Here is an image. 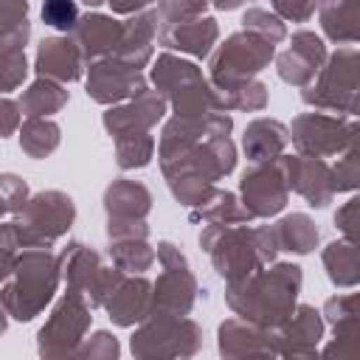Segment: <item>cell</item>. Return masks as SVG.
Listing matches in <instances>:
<instances>
[{
  "label": "cell",
  "instance_id": "cell-1",
  "mask_svg": "<svg viewBox=\"0 0 360 360\" xmlns=\"http://www.w3.org/2000/svg\"><path fill=\"white\" fill-rule=\"evenodd\" d=\"M304 270L292 262H273L242 281L225 284L228 309L262 329H278L298 307Z\"/></svg>",
  "mask_w": 360,
  "mask_h": 360
},
{
  "label": "cell",
  "instance_id": "cell-2",
  "mask_svg": "<svg viewBox=\"0 0 360 360\" xmlns=\"http://www.w3.org/2000/svg\"><path fill=\"white\" fill-rule=\"evenodd\" d=\"M197 242L225 284L248 278L278 256L273 225H205Z\"/></svg>",
  "mask_w": 360,
  "mask_h": 360
},
{
  "label": "cell",
  "instance_id": "cell-3",
  "mask_svg": "<svg viewBox=\"0 0 360 360\" xmlns=\"http://www.w3.org/2000/svg\"><path fill=\"white\" fill-rule=\"evenodd\" d=\"M59 259L51 250L22 248L11 276L0 284V307L8 318L28 323L45 312L59 290Z\"/></svg>",
  "mask_w": 360,
  "mask_h": 360
},
{
  "label": "cell",
  "instance_id": "cell-4",
  "mask_svg": "<svg viewBox=\"0 0 360 360\" xmlns=\"http://www.w3.org/2000/svg\"><path fill=\"white\" fill-rule=\"evenodd\" d=\"M360 53L357 48H338L326 56L323 68L301 90V101L312 112H335L340 118H357V93H360Z\"/></svg>",
  "mask_w": 360,
  "mask_h": 360
},
{
  "label": "cell",
  "instance_id": "cell-5",
  "mask_svg": "<svg viewBox=\"0 0 360 360\" xmlns=\"http://www.w3.org/2000/svg\"><path fill=\"white\" fill-rule=\"evenodd\" d=\"M202 349V329L188 315L149 312L129 338L135 360H191Z\"/></svg>",
  "mask_w": 360,
  "mask_h": 360
},
{
  "label": "cell",
  "instance_id": "cell-6",
  "mask_svg": "<svg viewBox=\"0 0 360 360\" xmlns=\"http://www.w3.org/2000/svg\"><path fill=\"white\" fill-rule=\"evenodd\" d=\"M17 228L20 248L51 250L76 222V202L68 191L45 188L25 200V205L11 217Z\"/></svg>",
  "mask_w": 360,
  "mask_h": 360
},
{
  "label": "cell",
  "instance_id": "cell-7",
  "mask_svg": "<svg viewBox=\"0 0 360 360\" xmlns=\"http://www.w3.org/2000/svg\"><path fill=\"white\" fill-rule=\"evenodd\" d=\"M273 59H276V45L239 28L211 51L205 79L211 87H231L239 82H250L264 68H270Z\"/></svg>",
  "mask_w": 360,
  "mask_h": 360
},
{
  "label": "cell",
  "instance_id": "cell-8",
  "mask_svg": "<svg viewBox=\"0 0 360 360\" xmlns=\"http://www.w3.org/2000/svg\"><path fill=\"white\" fill-rule=\"evenodd\" d=\"M93 309L87 301L70 290H65L45 323L37 332V354L39 360H76V352L90 329Z\"/></svg>",
  "mask_w": 360,
  "mask_h": 360
},
{
  "label": "cell",
  "instance_id": "cell-9",
  "mask_svg": "<svg viewBox=\"0 0 360 360\" xmlns=\"http://www.w3.org/2000/svg\"><path fill=\"white\" fill-rule=\"evenodd\" d=\"M158 163L163 172V180L191 177L217 186V180L228 177L236 169V143L228 138H208L191 146L158 152Z\"/></svg>",
  "mask_w": 360,
  "mask_h": 360
},
{
  "label": "cell",
  "instance_id": "cell-10",
  "mask_svg": "<svg viewBox=\"0 0 360 360\" xmlns=\"http://www.w3.org/2000/svg\"><path fill=\"white\" fill-rule=\"evenodd\" d=\"M155 262L160 264V276L158 281H152V312L186 318L194 309V301L200 292L197 276L186 253L174 242L163 239L155 248Z\"/></svg>",
  "mask_w": 360,
  "mask_h": 360
},
{
  "label": "cell",
  "instance_id": "cell-11",
  "mask_svg": "<svg viewBox=\"0 0 360 360\" xmlns=\"http://www.w3.org/2000/svg\"><path fill=\"white\" fill-rule=\"evenodd\" d=\"M290 143L295 146V155L304 158H335L346 149L357 146L360 124L357 118H340L326 112H301L287 127Z\"/></svg>",
  "mask_w": 360,
  "mask_h": 360
},
{
  "label": "cell",
  "instance_id": "cell-12",
  "mask_svg": "<svg viewBox=\"0 0 360 360\" xmlns=\"http://www.w3.org/2000/svg\"><path fill=\"white\" fill-rule=\"evenodd\" d=\"M59 276L65 281V287L76 295H82L87 301L90 309L104 307L110 290L118 284V278L124 276L115 267H107L101 262V253L93 250L84 242H68L59 253Z\"/></svg>",
  "mask_w": 360,
  "mask_h": 360
},
{
  "label": "cell",
  "instance_id": "cell-13",
  "mask_svg": "<svg viewBox=\"0 0 360 360\" xmlns=\"http://www.w3.org/2000/svg\"><path fill=\"white\" fill-rule=\"evenodd\" d=\"M239 202L253 219H270L284 211L290 188L278 158L267 163H250L239 177Z\"/></svg>",
  "mask_w": 360,
  "mask_h": 360
},
{
  "label": "cell",
  "instance_id": "cell-14",
  "mask_svg": "<svg viewBox=\"0 0 360 360\" xmlns=\"http://www.w3.org/2000/svg\"><path fill=\"white\" fill-rule=\"evenodd\" d=\"M146 76L143 70H135L124 62H118L115 56L98 59L93 65H87V76H84V90L87 98L104 107H115L124 104L129 98H135L141 90H146Z\"/></svg>",
  "mask_w": 360,
  "mask_h": 360
},
{
  "label": "cell",
  "instance_id": "cell-15",
  "mask_svg": "<svg viewBox=\"0 0 360 360\" xmlns=\"http://www.w3.org/2000/svg\"><path fill=\"white\" fill-rule=\"evenodd\" d=\"M326 56H329L326 42L315 31L298 28V31H292L290 45L281 53H276L273 62H276V73H278L281 82L304 90L307 84H312V79L323 68Z\"/></svg>",
  "mask_w": 360,
  "mask_h": 360
},
{
  "label": "cell",
  "instance_id": "cell-16",
  "mask_svg": "<svg viewBox=\"0 0 360 360\" xmlns=\"http://www.w3.org/2000/svg\"><path fill=\"white\" fill-rule=\"evenodd\" d=\"M169 104L160 93H155L152 87L141 90L135 98L107 107L101 112V124L107 129V135L115 141L121 135H132V132H149L152 127H158V121L166 115Z\"/></svg>",
  "mask_w": 360,
  "mask_h": 360
},
{
  "label": "cell",
  "instance_id": "cell-17",
  "mask_svg": "<svg viewBox=\"0 0 360 360\" xmlns=\"http://www.w3.org/2000/svg\"><path fill=\"white\" fill-rule=\"evenodd\" d=\"M287 188L307 200L312 208H326L335 200L332 188V169L321 158H304V155H281L278 158Z\"/></svg>",
  "mask_w": 360,
  "mask_h": 360
},
{
  "label": "cell",
  "instance_id": "cell-18",
  "mask_svg": "<svg viewBox=\"0 0 360 360\" xmlns=\"http://www.w3.org/2000/svg\"><path fill=\"white\" fill-rule=\"evenodd\" d=\"M158 42L166 48V53L208 59L219 42V22L211 14H205L177 25H158Z\"/></svg>",
  "mask_w": 360,
  "mask_h": 360
},
{
  "label": "cell",
  "instance_id": "cell-19",
  "mask_svg": "<svg viewBox=\"0 0 360 360\" xmlns=\"http://www.w3.org/2000/svg\"><path fill=\"white\" fill-rule=\"evenodd\" d=\"M118 37H121V20L112 17V14H104L98 8L84 11L79 17L76 28L70 31V39L79 48L84 68L93 65V62H98V59L112 56L115 53V45H118Z\"/></svg>",
  "mask_w": 360,
  "mask_h": 360
},
{
  "label": "cell",
  "instance_id": "cell-20",
  "mask_svg": "<svg viewBox=\"0 0 360 360\" xmlns=\"http://www.w3.org/2000/svg\"><path fill=\"white\" fill-rule=\"evenodd\" d=\"M158 25H160V20H158L155 6H146L141 14L121 20V37H118L112 56L135 70H143L155 56Z\"/></svg>",
  "mask_w": 360,
  "mask_h": 360
},
{
  "label": "cell",
  "instance_id": "cell-21",
  "mask_svg": "<svg viewBox=\"0 0 360 360\" xmlns=\"http://www.w3.org/2000/svg\"><path fill=\"white\" fill-rule=\"evenodd\" d=\"M104 309L110 321L121 329L138 326L152 312V281L146 276H121L118 284L110 290Z\"/></svg>",
  "mask_w": 360,
  "mask_h": 360
},
{
  "label": "cell",
  "instance_id": "cell-22",
  "mask_svg": "<svg viewBox=\"0 0 360 360\" xmlns=\"http://www.w3.org/2000/svg\"><path fill=\"white\" fill-rule=\"evenodd\" d=\"M34 73H37V79H51L56 84H70V82H79L84 76V62H82L79 48L73 45V39L56 34V37H45L37 45Z\"/></svg>",
  "mask_w": 360,
  "mask_h": 360
},
{
  "label": "cell",
  "instance_id": "cell-23",
  "mask_svg": "<svg viewBox=\"0 0 360 360\" xmlns=\"http://www.w3.org/2000/svg\"><path fill=\"white\" fill-rule=\"evenodd\" d=\"M231 132H233V118L228 112H211L202 118H174L172 115V118H166L155 149L169 152V149L208 141V138H228Z\"/></svg>",
  "mask_w": 360,
  "mask_h": 360
},
{
  "label": "cell",
  "instance_id": "cell-24",
  "mask_svg": "<svg viewBox=\"0 0 360 360\" xmlns=\"http://www.w3.org/2000/svg\"><path fill=\"white\" fill-rule=\"evenodd\" d=\"M217 352L222 360H248L259 352H276V340L270 329L233 315L217 326Z\"/></svg>",
  "mask_w": 360,
  "mask_h": 360
},
{
  "label": "cell",
  "instance_id": "cell-25",
  "mask_svg": "<svg viewBox=\"0 0 360 360\" xmlns=\"http://www.w3.org/2000/svg\"><path fill=\"white\" fill-rule=\"evenodd\" d=\"M323 332H326V323H323L321 312L309 304H298L295 312L278 329H273L276 354L298 352V349H318Z\"/></svg>",
  "mask_w": 360,
  "mask_h": 360
},
{
  "label": "cell",
  "instance_id": "cell-26",
  "mask_svg": "<svg viewBox=\"0 0 360 360\" xmlns=\"http://www.w3.org/2000/svg\"><path fill=\"white\" fill-rule=\"evenodd\" d=\"M290 143V132L287 124H281L278 118H253L248 121L245 132H242V152L250 163H267L284 155Z\"/></svg>",
  "mask_w": 360,
  "mask_h": 360
},
{
  "label": "cell",
  "instance_id": "cell-27",
  "mask_svg": "<svg viewBox=\"0 0 360 360\" xmlns=\"http://www.w3.org/2000/svg\"><path fill=\"white\" fill-rule=\"evenodd\" d=\"M101 202H104L107 219H146L155 197L146 183L118 177L104 188Z\"/></svg>",
  "mask_w": 360,
  "mask_h": 360
},
{
  "label": "cell",
  "instance_id": "cell-28",
  "mask_svg": "<svg viewBox=\"0 0 360 360\" xmlns=\"http://www.w3.org/2000/svg\"><path fill=\"white\" fill-rule=\"evenodd\" d=\"M318 20H321L323 37L340 48H354V42L360 39V6L357 3H346V0L318 3Z\"/></svg>",
  "mask_w": 360,
  "mask_h": 360
},
{
  "label": "cell",
  "instance_id": "cell-29",
  "mask_svg": "<svg viewBox=\"0 0 360 360\" xmlns=\"http://www.w3.org/2000/svg\"><path fill=\"white\" fill-rule=\"evenodd\" d=\"M202 76V68L191 59H183L177 53H158V59H152V70H149V82L152 90L160 93L166 101L180 93L183 87H188L191 82H197Z\"/></svg>",
  "mask_w": 360,
  "mask_h": 360
},
{
  "label": "cell",
  "instance_id": "cell-30",
  "mask_svg": "<svg viewBox=\"0 0 360 360\" xmlns=\"http://www.w3.org/2000/svg\"><path fill=\"white\" fill-rule=\"evenodd\" d=\"M273 233H276L278 250H287V253H295V256L312 253L318 248V239H321V231H318L315 219L309 214H301V211L284 214L273 225Z\"/></svg>",
  "mask_w": 360,
  "mask_h": 360
},
{
  "label": "cell",
  "instance_id": "cell-31",
  "mask_svg": "<svg viewBox=\"0 0 360 360\" xmlns=\"http://www.w3.org/2000/svg\"><path fill=\"white\" fill-rule=\"evenodd\" d=\"M70 101V93L65 84H56L51 79H34L17 98V107L25 118H51Z\"/></svg>",
  "mask_w": 360,
  "mask_h": 360
},
{
  "label": "cell",
  "instance_id": "cell-32",
  "mask_svg": "<svg viewBox=\"0 0 360 360\" xmlns=\"http://www.w3.org/2000/svg\"><path fill=\"white\" fill-rule=\"evenodd\" d=\"M321 262L323 270L329 276V281L335 287L343 290H354L360 284V256H357V245L346 242V239H335L321 250Z\"/></svg>",
  "mask_w": 360,
  "mask_h": 360
},
{
  "label": "cell",
  "instance_id": "cell-33",
  "mask_svg": "<svg viewBox=\"0 0 360 360\" xmlns=\"http://www.w3.org/2000/svg\"><path fill=\"white\" fill-rule=\"evenodd\" d=\"M191 222H205V225H250L253 217L242 208L239 197L228 188H214V194L191 208Z\"/></svg>",
  "mask_w": 360,
  "mask_h": 360
},
{
  "label": "cell",
  "instance_id": "cell-34",
  "mask_svg": "<svg viewBox=\"0 0 360 360\" xmlns=\"http://www.w3.org/2000/svg\"><path fill=\"white\" fill-rule=\"evenodd\" d=\"M17 138H20V149L28 158L42 160V158H48L59 149L62 127L53 118H25L17 129Z\"/></svg>",
  "mask_w": 360,
  "mask_h": 360
},
{
  "label": "cell",
  "instance_id": "cell-35",
  "mask_svg": "<svg viewBox=\"0 0 360 360\" xmlns=\"http://www.w3.org/2000/svg\"><path fill=\"white\" fill-rule=\"evenodd\" d=\"M28 37H31L28 3L0 0V51H25Z\"/></svg>",
  "mask_w": 360,
  "mask_h": 360
},
{
  "label": "cell",
  "instance_id": "cell-36",
  "mask_svg": "<svg viewBox=\"0 0 360 360\" xmlns=\"http://www.w3.org/2000/svg\"><path fill=\"white\" fill-rule=\"evenodd\" d=\"M217 90V98H219V110L222 112H259L267 107V84L259 82V79H250V82H239V84H231V87H214Z\"/></svg>",
  "mask_w": 360,
  "mask_h": 360
},
{
  "label": "cell",
  "instance_id": "cell-37",
  "mask_svg": "<svg viewBox=\"0 0 360 360\" xmlns=\"http://www.w3.org/2000/svg\"><path fill=\"white\" fill-rule=\"evenodd\" d=\"M107 253L112 259V267L127 276H143L155 264V248L149 239H118L107 245Z\"/></svg>",
  "mask_w": 360,
  "mask_h": 360
},
{
  "label": "cell",
  "instance_id": "cell-38",
  "mask_svg": "<svg viewBox=\"0 0 360 360\" xmlns=\"http://www.w3.org/2000/svg\"><path fill=\"white\" fill-rule=\"evenodd\" d=\"M155 158V138L149 132H132L115 138V163L121 172L143 169Z\"/></svg>",
  "mask_w": 360,
  "mask_h": 360
},
{
  "label": "cell",
  "instance_id": "cell-39",
  "mask_svg": "<svg viewBox=\"0 0 360 360\" xmlns=\"http://www.w3.org/2000/svg\"><path fill=\"white\" fill-rule=\"evenodd\" d=\"M242 31H250L262 39H267L270 45H278L287 39V25L270 11V8H262V6H248L242 11Z\"/></svg>",
  "mask_w": 360,
  "mask_h": 360
},
{
  "label": "cell",
  "instance_id": "cell-40",
  "mask_svg": "<svg viewBox=\"0 0 360 360\" xmlns=\"http://www.w3.org/2000/svg\"><path fill=\"white\" fill-rule=\"evenodd\" d=\"M332 340L318 352V360H357V321L332 326Z\"/></svg>",
  "mask_w": 360,
  "mask_h": 360
},
{
  "label": "cell",
  "instance_id": "cell-41",
  "mask_svg": "<svg viewBox=\"0 0 360 360\" xmlns=\"http://www.w3.org/2000/svg\"><path fill=\"white\" fill-rule=\"evenodd\" d=\"M208 8H211V3H205V0H160L155 6L160 25H177V22H186V20L205 17Z\"/></svg>",
  "mask_w": 360,
  "mask_h": 360
},
{
  "label": "cell",
  "instance_id": "cell-42",
  "mask_svg": "<svg viewBox=\"0 0 360 360\" xmlns=\"http://www.w3.org/2000/svg\"><path fill=\"white\" fill-rule=\"evenodd\" d=\"M332 169V188L335 194H354L360 186V158H357V146L346 149L343 155H338V163L329 166Z\"/></svg>",
  "mask_w": 360,
  "mask_h": 360
},
{
  "label": "cell",
  "instance_id": "cell-43",
  "mask_svg": "<svg viewBox=\"0 0 360 360\" xmlns=\"http://www.w3.org/2000/svg\"><path fill=\"white\" fill-rule=\"evenodd\" d=\"M76 360H121V343L112 332L98 329V332H93L90 338L82 340V346L76 352Z\"/></svg>",
  "mask_w": 360,
  "mask_h": 360
},
{
  "label": "cell",
  "instance_id": "cell-44",
  "mask_svg": "<svg viewBox=\"0 0 360 360\" xmlns=\"http://www.w3.org/2000/svg\"><path fill=\"white\" fill-rule=\"evenodd\" d=\"M31 65L25 51H0V96L22 87Z\"/></svg>",
  "mask_w": 360,
  "mask_h": 360
},
{
  "label": "cell",
  "instance_id": "cell-45",
  "mask_svg": "<svg viewBox=\"0 0 360 360\" xmlns=\"http://www.w3.org/2000/svg\"><path fill=\"white\" fill-rule=\"evenodd\" d=\"M79 17H82V8H79L73 0H48V3L42 6V20H45V25H51V28H56V31H65V37L76 28Z\"/></svg>",
  "mask_w": 360,
  "mask_h": 360
},
{
  "label": "cell",
  "instance_id": "cell-46",
  "mask_svg": "<svg viewBox=\"0 0 360 360\" xmlns=\"http://www.w3.org/2000/svg\"><path fill=\"white\" fill-rule=\"evenodd\" d=\"M321 318L329 326L357 321V292H338V295L326 298V304L321 309Z\"/></svg>",
  "mask_w": 360,
  "mask_h": 360
},
{
  "label": "cell",
  "instance_id": "cell-47",
  "mask_svg": "<svg viewBox=\"0 0 360 360\" xmlns=\"http://www.w3.org/2000/svg\"><path fill=\"white\" fill-rule=\"evenodd\" d=\"M20 256V239H17V228L8 219H0V284L11 276L14 262Z\"/></svg>",
  "mask_w": 360,
  "mask_h": 360
},
{
  "label": "cell",
  "instance_id": "cell-48",
  "mask_svg": "<svg viewBox=\"0 0 360 360\" xmlns=\"http://www.w3.org/2000/svg\"><path fill=\"white\" fill-rule=\"evenodd\" d=\"M28 183L20 177V174H11V172H0V200L6 202L8 208V217H14L25 200H28Z\"/></svg>",
  "mask_w": 360,
  "mask_h": 360
},
{
  "label": "cell",
  "instance_id": "cell-49",
  "mask_svg": "<svg viewBox=\"0 0 360 360\" xmlns=\"http://www.w3.org/2000/svg\"><path fill=\"white\" fill-rule=\"evenodd\" d=\"M270 11L287 25V22H307L312 14H318L315 0H273Z\"/></svg>",
  "mask_w": 360,
  "mask_h": 360
},
{
  "label": "cell",
  "instance_id": "cell-50",
  "mask_svg": "<svg viewBox=\"0 0 360 360\" xmlns=\"http://www.w3.org/2000/svg\"><path fill=\"white\" fill-rule=\"evenodd\" d=\"M118 239H149L146 219H107V242Z\"/></svg>",
  "mask_w": 360,
  "mask_h": 360
},
{
  "label": "cell",
  "instance_id": "cell-51",
  "mask_svg": "<svg viewBox=\"0 0 360 360\" xmlns=\"http://www.w3.org/2000/svg\"><path fill=\"white\" fill-rule=\"evenodd\" d=\"M357 194H352L338 211H335V225H338V231L343 233V239L346 242H352V245H357Z\"/></svg>",
  "mask_w": 360,
  "mask_h": 360
},
{
  "label": "cell",
  "instance_id": "cell-52",
  "mask_svg": "<svg viewBox=\"0 0 360 360\" xmlns=\"http://www.w3.org/2000/svg\"><path fill=\"white\" fill-rule=\"evenodd\" d=\"M22 124V112L17 107V101H11L8 96H0V138H8L20 129Z\"/></svg>",
  "mask_w": 360,
  "mask_h": 360
},
{
  "label": "cell",
  "instance_id": "cell-53",
  "mask_svg": "<svg viewBox=\"0 0 360 360\" xmlns=\"http://www.w3.org/2000/svg\"><path fill=\"white\" fill-rule=\"evenodd\" d=\"M146 6H149V3H143V0H138V3H112V17H115V14L135 17V14H141Z\"/></svg>",
  "mask_w": 360,
  "mask_h": 360
},
{
  "label": "cell",
  "instance_id": "cell-54",
  "mask_svg": "<svg viewBox=\"0 0 360 360\" xmlns=\"http://www.w3.org/2000/svg\"><path fill=\"white\" fill-rule=\"evenodd\" d=\"M281 360H318V349H298V352H284L278 354Z\"/></svg>",
  "mask_w": 360,
  "mask_h": 360
},
{
  "label": "cell",
  "instance_id": "cell-55",
  "mask_svg": "<svg viewBox=\"0 0 360 360\" xmlns=\"http://www.w3.org/2000/svg\"><path fill=\"white\" fill-rule=\"evenodd\" d=\"M242 6V0H228V3H217L214 8H219V11H231V8H239Z\"/></svg>",
  "mask_w": 360,
  "mask_h": 360
},
{
  "label": "cell",
  "instance_id": "cell-56",
  "mask_svg": "<svg viewBox=\"0 0 360 360\" xmlns=\"http://www.w3.org/2000/svg\"><path fill=\"white\" fill-rule=\"evenodd\" d=\"M248 360H278V354H276V352H259V354H253V357H248Z\"/></svg>",
  "mask_w": 360,
  "mask_h": 360
},
{
  "label": "cell",
  "instance_id": "cell-57",
  "mask_svg": "<svg viewBox=\"0 0 360 360\" xmlns=\"http://www.w3.org/2000/svg\"><path fill=\"white\" fill-rule=\"evenodd\" d=\"M6 329H8V315H6V309L0 307V335H3Z\"/></svg>",
  "mask_w": 360,
  "mask_h": 360
},
{
  "label": "cell",
  "instance_id": "cell-58",
  "mask_svg": "<svg viewBox=\"0 0 360 360\" xmlns=\"http://www.w3.org/2000/svg\"><path fill=\"white\" fill-rule=\"evenodd\" d=\"M3 217H8V208H6V202L0 200V219H3Z\"/></svg>",
  "mask_w": 360,
  "mask_h": 360
}]
</instances>
